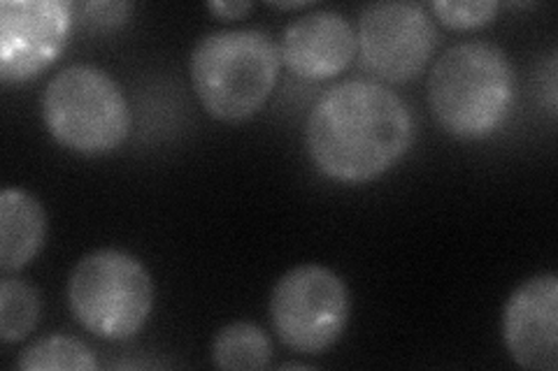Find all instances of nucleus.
Here are the masks:
<instances>
[{
    "label": "nucleus",
    "instance_id": "6e6552de",
    "mask_svg": "<svg viewBox=\"0 0 558 371\" xmlns=\"http://www.w3.org/2000/svg\"><path fill=\"white\" fill-rule=\"evenodd\" d=\"M75 8L65 0L0 3V79L24 84L57 63L73 30Z\"/></svg>",
    "mask_w": 558,
    "mask_h": 371
},
{
    "label": "nucleus",
    "instance_id": "1a4fd4ad",
    "mask_svg": "<svg viewBox=\"0 0 558 371\" xmlns=\"http://www.w3.org/2000/svg\"><path fill=\"white\" fill-rule=\"evenodd\" d=\"M502 339L510 358L531 371L558 369V276L535 274L508 297Z\"/></svg>",
    "mask_w": 558,
    "mask_h": 371
},
{
    "label": "nucleus",
    "instance_id": "7ed1b4c3",
    "mask_svg": "<svg viewBox=\"0 0 558 371\" xmlns=\"http://www.w3.org/2000/svg\"><path fill=\"white\" fill-rule=\"evenodd\" d=\"M279 47L264 30H217L191 51V84L203 110L223 123L252 119L268 102L279 75Z\"/></svg>",
    "mask_w": 558,
    "mask_h": 371
},
{
    "label": "nucleus",
    "instance_id": "f8f14e48",
    "mask_svg": "<svg viewBox=\"0 0 558 371\" xmlns=\"http://www.w3.org/2000/svg\"><path fill=\"white\" fill-rule=\"evenodd\" d=\"M272 358V342L264 327L250 321L223 325L213 342V360L226 371L266 369Z\"/></svg>",
    "mask_w": 558,
    "mask_h": 371
},
{
    "label": "nucleus",
    "instance_id": "0eeeda50",
    "mask_svg": "<svg viewBox=\"0 0 558 371\" xmlns=\"http://www.w3.org/2000/svg\"><path fill=\"white\" fill-rule=\"evenodd\" d=\"M356 40L368 73L384 82L405 84L426 70L438 47V28L424 5L387 0L361 12Z\"/></svg>",
    "mask_w": 558,
    "mask_h": 371
},
{
    "label": "nucleus",
    "instance_id": "39448f33",
    "mask_svg": "<svg viewBox=\"0 0 558 371\" xmlns=\"http://www.w3.org/2000/svg\"><path fill=\"white\" fill-rule=\"evenodd\" d=\"M68 305L77 323L100 339L126 342L154 309V281L135 256L119 249L86 253L68 279Z\"/></svg>",
    "mask_w": 558,
    "mask_h": 371
},
{
    "label": "nucleus",
    "instance_id": "4468645a",
    "mask_svg": "<svg viewBox=\"0 0 558 371\" xmlns=\"http://www.w3.org/2000/svg\"><path fill=\"white\" fill-rule=\"evenodd\" d=\"M96 367L98 362L92 348L75 337H65V334H49V337L38 339L22 353L20 360H16V369L24 371H92Z\"/></svg>",
    "mask_w": 558,
    "mask_h": 371
},
{
    "label": "nucleus",
    "instance_id": "a211bd4d",
    "mask_svg": "<svg viewBox=\"0 0 558 371\" xmlns=\"http://www.w3.org/2000/svg\"><path fill=\"white\" fill-rule=\"evenodd\" d=\"M272 8H279V10H299V8H305L307 3H303V0H291V3H282V0H279V3H270Z\"/></svg>",
    "mask_w": 558,
    "mask_h": 371
},
{
    "label": "nucleus",
    "instance_id": "f03ea898",
    "mask_svg": "<svg viewBox=\"0 0 558 371\" xmlns=\"http://www.w3.org/2000/svg\"><path fill=\"white\" fill-rule=\"evenodd\" d=\"M514 67L505 51L484 40L449 47L428 75V104L440 128L459 139H484L508 119Z\"/></svg>",
    "mask_w": 558,
    "mask_h": 371
},
{
    "label": "nucleus",
    "instance_id": "9d476101",
    "mask_svg": "<svg viewBox=\"0 0 558 371\" xmlns=\"http://www.w3.org/2000/svg\"><path fill=\"white\" fill-rule=\"evenodd\" d=\"M359 51L356 30L340 12H310L293 20L279 40V57L295 77L324 82L340 75Z\"/></svg>",
    "mask_w": 558,
    "mask_h": 371
},
{
    "label": "nucleus",
    "instance_id": "20e7f679",
    "mask_svg": "<svg viewBox=\"0 0 558 371\" xmlns=\"http://www.w3.org/2000/svg\"><path fill=\"white\" fill-rule=\"evenodd\" d=\"M43 119L61 147L82 156L112 153L131 133L124 91L112 75L89 63L70 65L49 79Z\"/></svg>",
    "mask_w": 558,
    "mask_h": 371
},
{
    "label": "nucleus",
    "instance_id": "f257e3e1",
    "mask_svg": "<svg viewBox=\"0 0 558 371\" xmlns=\"http://www.w3.org/2000/svg\"><path fill=\"white\" fill-rule=\"evenodd\" d=\"M414 143L408 102L373 79H347L326 91L307 116L305 145L328 180L365 184L389 172Z\"/></svg>",
    "mask_w": 558,
    "mask_h": 371
},
{
    "label": "nucleus",
    "instance_id": "f3484780",
    "mask_svg": "<svg viewBox=\"0 0 558 371\" xmlns=\"http://www.w3.org/2000/svg\"><path fill=\"white\" fill-rule=\"evenodd\" d=\"M207 10L217 14L219 20H240V16L252 10L250 0H215V3H207Z\"/></svg>",
    "mask_w": 558,
    "mask_h": 371
},
{
    "label": "nucleus",
    "instance_id": "dca6fc26",
    "mask_svg": "<svg viewBox=\"0 0 558 371\" xmlns=\"http://www.w3.org/2000/svg\"><path fill=\"white\" fill-rule=\"evenodd\" d=\"M80 10L84 12L82 20H89L92 26L110 28V26L126 22V16L133 10V5H129V3H86Z\"/></svg>",
    "mask_w": 558,
    "mask_h": 371
},
{
    "label": "nucleus",
    "instance_id": "ddd939ff",
    "mask_svg": "<svg viewBox=\"0 0 558 371\" xmlns=\"http://www.w3.org/2000/svg\"><path fill=\"white\" fill-rule=\"evenodd\" d=\"M40 293L24 279L5 274V279L0 281V339L5 344L26 339L40 323Z\"/></svg>",
    "mask_w": 558,
    "mask_h": 371
},
{
    "label": "nucleus",
    "instance_id": "423d86ee",
    "mask_svg": "<svg viewBox=\"0 0 558 371\" xmlns=\"http://www.w3.org/2000/svg\"><path fill=\"white\" fill-rule=\"evenodd\" d=\"M349 311L352 302L344 281L314 262L279 276L270 295V321L277 337L305 356H319L340 342Z\"/></svg>",
    "mask_w": 558,
    "mask_h": 371
},
{
    "label": "nucleus",
    "instance_id": "2eb2a0df",
    "mask_svg": "<svg viewBox=\"0 0 558 371\" xmlns=\"http://www.w3.org/2000/svg\"><path fill=\"white\" fill-rule=\"evenodd\" d=\"M430 10L445 26L470 30L492 24L500 5L496 0H435Z\"/></svg>",
    "mask_w": 558,
    "mask_h": 371
},
{
    "label": "nucleus",
    "instance_id": "9b49d317",
    "mask_svg": "<svg viewBox=\"0 0 558 371\" xmlns=\"http://www.w3.org/2000/svg\"><path fill=\"white\" fill-rule=\"evenodd\" d=\"M47 242V214L43 202L24 188L0 193V270L12 274L43 251Z\"/></svg>",
    "mask_w": 558,
    "mask_h": 371
}]
</instances>
